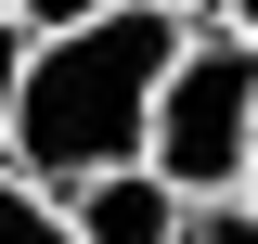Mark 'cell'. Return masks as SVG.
I'll return each instance as SVG.
<instances>
[{
    "mask_svg": "<svg viewBox=\"0 0 258 244\" xmlns=\"http://www.w3.org/2000/svg\"><path fill=\"white\" fill-rule=\"evenodd\" d=\"M245 206H258V167H245Z\"/></svg>",
    "mask_w": 258,
    "mask_h": 244,
    "instance_id": "10",
    "label": "cell"
},
{
    "mask_svg": "<svg viewBox=\"0 0 258 244\" xmlns=\"http://www.w3.org/2000/svg\"><path fill=\"white\" fill-rule=\"evenodd\" d=\"M181 206H220L245 193L258 167V39H232L220 13L194 26V52L168 64V103H155V154H142Z\"/></svg>",
    "mask_w": 258,
    "mask_h": 244,
    "instance_id": "2",
    "label": "cell"
},
{
    "mask_svg": "<svg viewBox=\"0 0 258 244\" xmlns=\"http://www.w3.org/2000/svg\"><path fill=\"white\" fill-rule=\"evenodd\" d=\"M26 39H64V26H91V13H116V0H0Z\"/></svg>",
    "mask_w": 258,
    "mask_h": 244,
    "instance_id": "7",
    "label": "cell"
},
{
    "mask_svg": "<svg viewBox=\"0 0 258 244\" xmlns=\"http://www.w3.org/2000/svg\"><path fill=\"white\" fill-rule=\"evenodd\" d=\"M0 244H78L64 193H39V180H13V167H0Z\"/></svg>",
    "mask_w": 258,
    "mask_h": 244,
    "instance_id": "4",
    "label": "cell"
},
{
    "mask_svg": "<svg viewBox=\"0 0 258 244\" xmlns=\"http://www.w3.org/2000/svg\"><path fill=\"white\" fill-rule=\"evenodd\" d=\"M181 52H194V13H168V0H116V13H91V26L39 39L26 52V103H13V180L78 193V180L142 167Z\"/></svg>",
    "mask_w": 258,
    "mask_h": 244,
    "instance_id": "1",
    "label": "cell"
},
{
    "mask_svg": "<svg viewBox=\"0 0 258 244\" xmlns=\"http://www.w3.org/2000/svg\"><path fill=\"white\" fill-rule=\"evenodd\" d=\"M168 13H194V26H207V13H220V0H168Z\"/></svg>",
    "mask_w": 258,
    "mask_h": 244,
    "instance_id": "9",
    "label": "cell"
},
{
    "mask_svg": "<svg viewBox=\"0 0 258 244\" xmlns=\"http://www.w3.org/2000/svg\"><path fill=\"white\" fill-rule=\"evenodd\" d=\"M220 26H232V39H258V0H220Z\"/></svg>",
    "mask_w": 258,
    "mask_h": 244,
    "instance_id": "8",
    "label": "cell"
},
{
    "mask_svg": "<svg viewBox=\"0 0 258 244\" xmlns=\"http://www.w3.org/2000/svg\"><path fill=\"white\" fill-rule=\"evenodd\" d=\"M26 52H39V39L0 13V167H13V103H26Z\"/></svg>",
    "mask_w": 258,
    "mask_h": 244,
    "instance_id": "6",
    "label": "cell"
},
{
    "mask_svg": "<svg viewBox=\"0 0 258 244\" xmlns=\"http://www.w3.org/2000/svg\"><path fill=\"white\" fill-rule=\"evenodd\" d=\"M181 244H258V206L220 193V206H181Z\"/></svg>",
    "mask_w": 258,
    "mask_h": 244,
    "instance_id": "5",
    "label": "cell"
},
{
    "mask_svg": "<svg viewBox=\"0 0 258 244\" xmlns=\"http://www.w3.org/2000/svg\"><path fill=\"white\" fill-rule=\"evenodd\" d=\"M64 218H78V244H181V193H168L155 167L78 180V193H64Z\"/></svg>",
    "mask_w": 258,
    "mask_h": 244,
    "instance_id": "3",
    "label": "cell"
}]
</instances>
